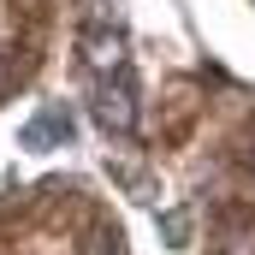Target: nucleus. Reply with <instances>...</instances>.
Wrapping results in <instances>:
<instances>
[{
	"instance_id": "nucleus-3",
	"label": "nucleus",
	"mask_w": 255,
	"mask_h": 255,
	"mask_svg": "<svg viewBox=\"0 0 255 255\" xmlns=\"http://www.w3.org/2000/svg\"><path fill=\"white\" fill-rule=\"evenodd\" d=\"M65 119L60 113H48V119H36V125H24V148H54V142H65Z\"/></svg>"
},
{
	"instance_id": "nucleus-1",
	"label": "nucleus",
	"mask_w": 255,
	"mask_h": 255,
	"mask_svg": "<svg viewBox=\"0 0 255 255\" xmlns=\"http://www.w3.org/2000/svg\"><path fill=\"white\" fill-rule=\"evenodd\" d=\"M77 48H83V60H89V71H95V77H113V71L125 65V36H119L113 24H89Z\"/></svg>"
},
{
	"instance_id": "nucleus-2",
	"label": "nucleus",
	"mask_w": 255,
	"mask_h": 255,
	"mask_svg": "<svg viewBox=\"0 0 255 255\" xmlns=\"http://www.w3.org/2000/svg\"><path fill=\"white\" fill-rule=\"evenodd\" d=\"M130 119H136V113H130V95L113 89V83H101V89H95V125L101 130H130Z\"/></svg>"
}]
</instances>
